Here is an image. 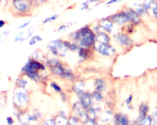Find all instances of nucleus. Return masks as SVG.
Masks as SVG:
<instances>
[{
    "label": "nucleus",
    "mask_w": 157,
    "mask_h": 125,
    "mask_svg": "<svg viewBox=\"0 0 157 125\" xmlns=\"http://www.w3.org/2000/svg\"><path fill=\"white\" fill-rule=\"evenodd\" d=\"M42 38L40 35H36L32 36L29 42V45L31 46H34L37 42L42 41Z\"/></svg>",
    "instance_id": "obj_21"
},
{
    "label": "nucleus",
    "mask_w": 157,
    "mask_h": 125,
    "mask_svg": "<svg viewBox=\"0 0 157 125\" xmlns=\"http://www.w3.org/2000/svg\"><path fill=\"white\" fill-rule=\"evenodd\" d=\"M84 88H85L84 83L82 82H78L74 85L73 90L76 94L80 95L85 92Z\"/></svg>",
    "instance_id": "obj_17"
},
{
    "label": "nucleus",
    "mask_w": 157,
    "mask_h": 125,
    "mask_svg": "<svg viewBox=\"0 0 157 125\" xmlns=\"http://www.w3.org/2000/svg\"><path fill=\"white\" fill-rule=\"evenodd\" d=\"M64 44L66 48H67L71 51H76L79 50L78 46L75 43H71L70 42L64 41Z\"/></svg>",
    "instance_id": "obj_19"
},
{
    "label": "nucleus",
    "mask_w": 157,
    "mask_h": 125,
    "mask_svg": "<svg viewBox=\"0 0 157 125\" xmlns=\"http://www.w3.org/2000/svg\"><path fill=\"white\" fill-rule=\"evenodd\" d=\"M31 22V20H29V21H27V22H25L23 24H20L18 27V29L19 30H22L26 29L30 24Z\"/></svg>",
    "instance_id": "obj_28"
},
{
    "label": "nucleus",
    "mask_w": 157,
    "mask_h": 125,
    "mask_svg": "<svg viewBox=\"0 0 157 125\" xmlns=\"http://www.w3.org/2000/svg\"><path fill=\"white\" fill-rule=\"evenodd\" d=\"M17 86L19 88H24L28 85V81L24 78H21L18 79L17 82Z\"/></svg>",
    "instance_id": "obj_22"
},
{
    "label": "nucleus",
    "mask_w": 157,
    "mask_h": 125,
    "mask_svg": "<svg viewBox=\"0 0 157 125\" xmlns=\"http://www.w3.org/2000/svg\"><path fill=\"white\" fill-rule=\"evenodd\" d=\"M110 38L105 32H97L96 38V42L101 43H110Z\"/></svg>",
    "instance_id": "obj_15"
},
{
    "label": "nucleus",
    "mask_w": 157,
    "mask_h": 125,
    "mask_svg": "<svg viewBox=\"0 0 157 125\" xmlns=\"http://www.w3.org/2000/svg\"><path fill=\"white\" fill-rule=\"evenodd\" d=\"M115 125H129V120L127 116L122 113H117L114 117Z\"/></svg>",
    "instance_id": "obj_11"
},
{
    "label": "nucleus",
    "mask_w": 157,
    "mask_h": 125,
    "mask_svg": "<svg viewBox=\"0 0 157 125\" xmlns=\"http://www.w3.org/2000/svg\"><path fill=\"white\" fill-rule=\"evenodd\" d=\"M133 100V97L132 95H129L128 98L125 101V103L127 104V106H130V104L132 102Z\"/></svg>",
    "instance_id": "obj_29"
},
{
    "label": "nucleus",
    "mask_w": 157,
    "mask_h": 125,
    "mask_svg": "<svg viewBox=\"0 0 157 125\" xmlns=\"http://www.w3.org/2000/svg\"><path fill=\"white\" fill-rule=\"evenodd\" d=\"M90 50V48H87L81 47L78 50L80 57L85 60L88 59L90 57V54H91Z\"/></svg>",
    "instance_id": "obj_16"
},
{
    "label": "nucleus",
    "mask_w": 157,
    "mask_h": 125,
    "mask_svg": "<svg viewBox=\"0 0 157 125\" xmlns=\"http://www.w3.org/2000/svg\"><path fill=\"white\" fill-rule=\"evenodd\" d=\"M135 125H136L135 124Z\"/></svg>",
    "instance_id": "obj_37"
},
{
    "label": "nucleus",
    "mask_w": 157,
    "mask_h": 125,
    "mask_svg": "<svg viewBox=\"0 0 157 125\" xmlns=\"http://www.w3.org/2000/svg\"><path fill=\"white\" fill-rule=\"evenodd\" d=\"M35 31V28L34 27L23 30L19 32L14 38V41L15 43L22 42L29 39L31 37Z\"/></svg>",
    "instance_id": "obj_7"
},
{
    "label": "nucleus",
    "mask_w": 157,
    "mask_h": 125,
    "mask_svg": "<svg viewBox=\"0 0 157 125\" xmlns=\"http://www.w3.org/2000/svg\"><path fill=\"white\" fill-rule=\"evenodd\" d=\"M100 26L108 33H111L113 29V22L110 19H104L100 22Z\"/></svg>",
    "instance_id": "obj_12"
},
{
    "label": "nucleus",
    "mask_w": 157,
    "mask_h": 125,
    "mask_svg": "<svg viewBox=\"0 0 157 125\" xmlns=\"http://www.w3.org/2000/svg\"><path fill=\"white\" fill-rule=\"evenodd\" d=\"M110 19L113 23L119 25H123L129 22L128 17L124 11L115 13L111 16Z\"/></svg>",
    "instance_id": "obj_8"
},
{
    "label": "nucleus",
    "mask_w": 157,
    "mask_h": 125,
    "mask_svg": "<svg viewBox=\"0 0 157 125\" xmlns=\"http://www.w3.org/2000/svg\"><path fill=\"white\" fill-rule=\"evenodd\" d=\"M47 48L51 52L56 56H64L66 52V47L64 44V41L60 40L51 41L48 44Z\"/></svg>",
    "instance_id": "obj_4"
},
{
    "label": "nucleus",
    "mask_w": 157,
    "mask_h": 125,
    "mask_svg": "<svg viewBox=\"0 0 157 125\" xmlns=\"http://www.w3.org/2000/svg\"><path fill=\"white\" fill-rule=\"evenodd\" d=\"M149 111V107L148 104L144 103L141 104L139 108V120H141L147 117Z\"/></svg>",
    "instance_id": "obj_13"
},
{
    "label": "nucleus",
    "mask_w": 157,
    "mask_h": 125,
    "mask_svg": "<svg viewBox=\"0 0 157 125\" xmlns=\"http://www.w3.org/2000/svg\"><path fill=\"white\" fill-rule=\"evenodd\" d=\"M122 0H110V1L108 2L106 5H111V4H113L114 3H116V2H119L121 1Z\"/></svg>",
    "instance_id": "obj_34"
},
{
    "label": "nucleus",
    "mask_w": 157,
    "mask_h": 125,
    "mask_svg": "<svg viewBox=\"0 0 157 125\" xmlns=\"http://www.w3.org/2000/svg\"><path fill=\"white\" fill-rule=\"evenodd\" d=\"M12 98L14 104L20 109L25 108L29 103V95L24 88H18L15 90Z\"/></svg>",
    "instance_id": "obj_3"
},
{
    "label": "nucleus",
    "mask_w": 157,
    "mask_h": 125,
    "mask_svg": "<svg viewBox=\"0 0 157 125\" xmlns=\"http://www.w3.org/2000/svg\"><path fill=\"white\" fill-rule=\"evenodd\" d=\"M8 2V0H0V5L1 4H5Z\"/></svg>",
    "instance_id": "obj_35"
},
{
    "label": "nucleus",
    "mask_w": 157,
    "mask_h": 125,
    "mask_svg": "<svg viewBox=\"0 0 157 125\" xmlns=\"http://www.w3.org/2000/svg\"><path fill=\"white\" fill-rule=\"evenodd\" d=\"M154 120L152 117L149 116L144 118L141 120H139V122L136 123V125H155Z\"/></svg>",
    "instance_id": "obj_18"
},
{
    "label": "nucleus",
    "mask_w": 157,
    "mask_h": 125,
    "mask_svg": "<svg viewBox=\"0 0 157 125\" xmlns=\"http://www.w3.org/2000/svg\"><path fill=\"white\" fill-rule=\"evenodd\" d=\"M93 99H95L96 101H101L103 100V96L102 95V93L95 91L93 93Z\"/></svg>",
    "instance_id": "obj_25"
},
{
    "label": "nucleus",
    "mask_w": 157,
    "mask_h": 125,
    "mask_svg": "<svg viewBox=\"0 0 157 125\" xmlns=\"http://www.w3.org/2000/svg\"><path fill=\"white\" fill-rule=\"evenodd\" d=\"M71 37L81 47L90 48L96 43V35L88 26L73 33Z\"/></svg>",
    "instance_id": "obj_2"
},
{
    "label": "nucleus",
    "mask_w": 157,
    "mask_h": 125,
    "mask_svg": "<svg viewBox=\"0 0 157 125\" xmlns=\"http://www.w3.org/2000/svg\"><path fill=\"white\" fill-rule=\"evenodd\" d=\"M7 122L8 125H13L15 123V120L12 118V117H8L7 118Z\"/></svg>",
    "instance_id": "obj_30"
},
{
    "label": "nucleus",
    "mask_w": 157,
    "mask_h": 125,
    "mask_svg": "<svg viewBox=\"0 0 157 125\" xmlns=\"http://www.w3.org/2000/svg\"><path fill=\"white\" fill-rule=\"evenodd\" d=\"M124 11L128 17L130 23L134 25H138L140 24L141 22L140 16L135 10L131 8H126Z\"/></svg>",
    "instance_id": "obj_10"
},
{
    "label": "nucleus",
    "mask_w": 157,
    "mask_h": 125,
    "mask_svg": "<svg viewBox=\"0 0 157 125\" xmlns=\"http://www.w3.org/2000/svg\"><path fill=\"white\" fill-rule=\"evenodd\" d=\"M68 27H69V26L65 25H61V26H60L58 27V31H64L65 30H67Z\"/></svg>",
    "instance_id": "obj_33"
},
{
    "label": "nucleus",
    "mask_w": 157,
    "mask_h": 125,
    "mask_svg": "<svg viewBox=\"0 0 157 125\" xmlns=\"http://www.w3.org/2000/svg\"><path fill=\"white\" fill-rule=\"evenodd\" d=\"M33 4L32 0H11L9 11L17 18L31 16Z\"/></svg>",
    "instance_id": "obj_1"
},
{
    "label": "nucleus",
    "mask_w": 157,
    "mask_h": 125,
    "mask_svg": "<svg viewBox=\"0 0 157 125\" xmlns=\"http://www.w3.org/2000/svg\"><path fill=\"white\" fill-rule=\"evenodd\" d=\"M89 8V3L87 2L82 3L81 10H87Z\"/></svg>",
    "instance_id": "obj_31"
},
{
    "label": "nucleus",
    "mask_w": 157,
    "mask_h": 125,
    "mask_svg": "<svg viewBox=\"0 0 157 125\" xmlns=\"http://www.w3.org/2000/svg\"><path fill=\"white\" fill-rule=\"evenodd\" d=\"M80 96V104L83 109L88 110L91 108L94 100L93 94L88 92H84Z\"/></svg>",
    "instance_id": "obj_9"
},
{
    "label": "nucleus",
    "mask_w": 157,
    "mask_h": 125,
    "mask_svg": "<svg viewBox=\"0 0 157 125\" xmlns=\"http://www.w3.org/2000/svg\"><path fill=\"white\" fill-rule=\"evenodd\" d=\"M152 15L157 21V0H153L151 9Z\"/></svg>",
    "instance_id": "obj_23"
},
{
    "label": "nucleus",
    "mask_w": 157,
    "mask_h": 125,
    "mask_svg": "<svg viewBox=\"0 0 157 125\" xmlns=\"http://www.w3.org/2000/svg\"><path fill=\"white\" fill-rule=\"evenodd\" d=\"M135 11L140 17L143 16L144 15H145L146 13H147L144 8L142 3L137 4L136 6Z\"/></svg>",
    "instance_id": "obj_20"
},
{
    "label": "nucleus",
    "mask_w": 157,
    "mask_h": 125,
    "mask_svg": "<svg viewBox=\"0 0 157 125\" xmlns=\"http://www.w3.org/2000/svg\"><path fill=\"white\" fill-rule=\"evenodd\" d=\"M58 18V15L57 14L51 16L47 18L44 19L43 21V24H46L47 23H51V22H54V21Z\"/></svg>",
    "instance_id": "obj_27"
},
{
    "label": "nucleus",
    "mask_w": 157,
    "mask_h": 125,
    "mask_svg": "<svg viewBox=\"0 0 157 125\" xmlns=\"http://www.w3.org/2000/svg\"><path fill=\"white\" fill-rule=\"evenodd\" d=\"M98 0H87L88 3H93V2H97Z\"/></svg>",
    "instance_id": "obj_36"
},
{
    "label": "nucleus",
    "mask_w": 157,
    "mask_h": 125,
    "mask_svg": "<svg viewBox=\"0 0 157 125\" xmlns=\"http://www.w3.org/2000/svg\"><path fill=\"white\" fill-rule=\"evenodd\" d=\"M94 87L95 91L102 93L106 89V82L103 79H96L94 82Z\"/></svg>",
    "instance_id": "obj_14"
},
{
    "label": "nucleus",
    "mask_w": 157,
    "mask_h": 125,
    "mask_svg": "<svg viewBox=\"0 0 157 125\" xmlns=\"http://www.w3.org/2000/svg\"><path fill=\"white\" fill-rule=\"evenodd\" d=\"M94 46L96 51L103 56H112L115 52V50L110 45V43L96 42Z\"/></svg>",
    "instance_id": "obj_5"
},
{
    "label": "nucleus",
    "mask_w": 157,
    "mask_h": 125,
    "mask_svg": "<svg viewBox=\"0 0 157 125\" xmlns=\"http://www.w3.org/2000/svg\"><path fill=\"white\" fill-rule=\"evenodd\" d=\"M114 39L118 44L124 47H129L133 44L132 39L124 33H119L115 34Z\"/></svg>",
    "instance_id": "obj_6"
},
{
    "label": "nucleus",
    "mask_w": 157,
    "mask_h": 125,
    "mask_svg": "<svg viewBox=\"0 0 157 125\" xmlns=\"http://www.w3.org/2000/svg\"><path fill=\"white\" fill-rule=\"evenodd\" d=\"M10 34V31L4 30L0 33V43H2L7 40Z\"/></svg>",
    "instance_id": "obj_24"
},
{
    "label": "nucleus",
    "mask_w": 157,
    "mask_h": 125,
    "mask_svg": "<svg viewBox=\"0 0 157 125\" xmlns=\"http://www.w3.org/2000/svg\"><path fill=\"white\" fill-rule=\"evenodd\" d=\"M51 86L52 88V89H54V91L58 93H60L62 92V89L61 87L57 85V83L55 82H52L51 84Z\"/></svg>",
    "instance_id": "obj_26"
},
{
    "label": "nucleus",
    "mask_w": 157,
    "mask_h": 125,
    "mask_svg": "<svg viewBox=\"0 0 157 125\" xmlns=\"http://www.w3.org/2000/svg\"><path fill=\"white\" fill-rule=\"evenodd\" d=\"M8 24V21L3 19H0V29L5 26Z\"/></svg>",
    "instance_id": "obj_32"
}]
</instances>
